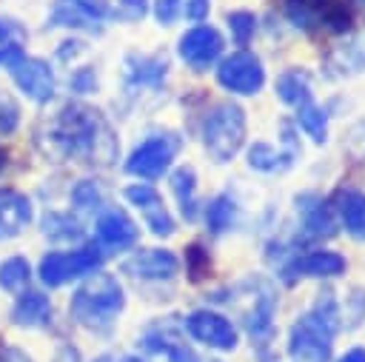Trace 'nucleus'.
I'll return each mask as SVG.
<instances>
[{
    "mask_svg": "<svg viewBox=\"0 0 365 362\" xmlns=\"http://www.w3.org/2000/svg\"><path fill=\"white\" fill-rule=\"evenodd\" d=\"M94 231H97V245L103 251H128L140 239L137 222L123 208H103Z\"/></svg>",
    "mask_w": 365,
    "mask_h": 362,
    "instance_id": "nucleus-19",
    "label": "nucleus"
},
{
    "mask_svg": "<svg viewBox=\"0 0 365 362\" xmlns=\"http://www.w3.org/2000/svg\"><path fill=\"white\" fill-rule=\"evenodd\" d=\"M202 217H205V225H208L211 234H225V231H231V228L237 225L240 205H237V200H234L228 191H222V194H217V197L205 205Z\"/></svg>",
    "mask_w": 365,
    "mask_h": 362,
    "instance_id": "nucleus-29",
    "label": "nucleus"
},
{
    "mask_svg": "<svg viewBox=\"0 0 365 362\" xmlns=\"http://www.w3.org/2000/svg\"><path fill=\"white\" fill-rule=\"evenodd\" d=\"M26 43H29L26 26L14 17H0V66L3 68H11L17 60L26 57Z\"/></svg>",
    "mask_w": 365,
    "mask_h": 362,
    "instance_id": "nucleus-26",
    "label": "nucleus"
},
{
    "mask_svg": "<svg viewBox=\"0 0 365 362\" xmlns=\"http://www.w3.org/2000/svg\"><path fill=\"white\" fill-rule=\"evenodd\" d=\"M217 302L237 308L240 322L251 336V345H257L265 353V348L274 336V316H277V305H279L277 285L262 274H251V276L234 282L231 288H225V296L217 294Z\"/></svg>",
    "mask_w": 365,
    "mask_h": 362,
    "instance_id": "nucleus-2",
    "label": "nucleus"
},
{
    "mask_svg": "<svg viewBox=\"0 0 365 362\" xmlns=\"http://www.w3.org/2000/svg\"><path fill=\"white\" fill-rule=\"evenodd\" d=\"M348 262L342 254L336 251H328V248H311V251H294L291 257H285L279 262V276L294 285L299 279H331V276H339L345 274Z\"/></svg>",
    "mask_w": 365,
    "mask_h": 362,
    "instance_id": "nucleus-12",
    "label": "nucleus"
},
{
    "mask_svg": "<svg viewBox=\"0 0 365 362\" xmlns=\"http://www.w3.org/2000/svg\"><path fill=\"white\" fill-rule=\"evenodd\" d=\"M285 17L308 34L348 31L351 11L342 0H285Z\"/></svg>",
    "mask_w": 365,
    "mask_h": 362,
    "instance_id": "nucleus-7",
    "label": "nucleus"
},
{
    "mask_svg": "<svg viewBox=\"0 0 365 362\" xmlns=\"http://www.w3.org/2000/svg\"><path fill=\"white\" fill-rule=\"evenodd\" d=\"M342 316V328H359L365 319V291L362 288H351V294L345 296V308H339Z\"/></svg>",
    "mask_w": 365,
    "mask_h": 362,
    "instance_id": "nucleus-36",
    "label": "nucleus"
},
{
    "mask_svg": "<svg viewBox=\"0 0 365 362\" xmlns=\"http://www.w3.org/2000/svg\"><path fill=\"white\" fill-rule=\"evenodd\" d=\"M111 20V0H57L48 11V26L103 31V23Z\"/></svg>",
    "mask_w": 365,
    "mask_h": 362,
    "instance_id": "nucleus-13",
    "label": "nucleus"
},
{
    "mask_svg": "<svg viewBox=\"0 0 365 362\" xmlns=\"http://www.w3.org/2000/svg\"><path fill=\"white\" fill-rule=\"evenodd\" d=\"M0 362H31V356L14 345H3L0 348Z\"/></svg>",
    "mask_w": 365,
    "mask_h": 362,
    "instance_id": "nucleus-43",
    "label": "nucleus"
},
{
    "mask_svg": "<svg viewBox=\"0 0 365 362\" xmlns=\"http://www.w3.org/2000/svg\"><path fill=\"white\" fill-rule=\"evenodd\" d=\"M225 23H228L231 40H234L237 46H248V43H251V37H254V31H257V17H254V11H245V9L228 11Z\"/></svg>",
    "mask_w": 365,
    "mask_h": 362,
    "instance_id": "nucleus-35",
    "label": "nucleus"
},
{
    "mask_svg": "<svg viewBox=\"0 0 365 362\" xmlns=\"http://www.w3.org/2000/svg\"><path fill=\"white\" fill-rule=\"evenodd\" d=\"M145 11H148V0H111V17L117 20L134 23V20H143Z\"/></svg>",
    "mask_w": 365,
    "mask_h": 362,
    "instance_id": "nucleus-37",
    "label": "nucleus"
},
{
    "mask_svg": "<svg viewBox=\"0 0 365 362\" xmlns=\"http://www.w3.org/2000/svg\"><path fill=\"white\" fill-rule=\"evenodd\" d=\"M299 157H302V145H299V134L291 125V120L279 123V148L259 140V143L248 145V151H245L248 168H254L259 174H282V171L294 168V162Z\"/></svg>",
    "mask_w": 365,
    "mask_h": 362,
    "instance_id": "nucleus-10",
    "label": "nucleus"
},
{
    "mask_svg": "<svg viewBox=\"0 0 365 362\" xmlns=\"http://www.w3.org/2000/svg\"><path fill=\"white\" fill-rule=\"evenodd\" d=\"M182 11V0H154V17L160 26H171Z\"/></svg>",
    "mask_w": 365,
    "mask_h": 362,
    "instance_id": "nucleus-41",
    "label": "nucleus"
},
{
    "mask_svg": "<svg viewBox=\"0 0 365 362\" xmlns=\"http://www.w3.org/2000/svg\"><path fill=\"white\" fill-rule=\"evenodd\" d=\"M106 259V251L97 245V242H88V245H80L74 251H48L43 259H40V279L43 285L48 288H60L71 279H83L94 271H100Z\"/></svg>",
    "mask_w": 365,
    "mask_h": 362,
    "instance_id": "nucleus-6",
    "label": "nucleus"
},
{
    "mask_svg": "<svg viewBox=\"0 0 365 362\" xmlns=\"http://www.w3.org/2000/svg\"><path fill=\"white\" fill-rule=\"evenodd\" d=\"M180 57L194 68V71H205L208 66H214L222 54V34L214 26H194L188 29L180 43H177Z\"/></svg>",
    "mask_w": 365,
    "mask_h": 362,
    "instance_id": "nucleus-17",
    "label": "nucleus"
},
{
    "mask_svg": "<svg viewBox=\"0 0 365 362\" xmlns=\"http://www.w3.org/2000/svg\"><path fill=\"white\" fill-rule=\"evenodd\" d=\"M123 197L143 214V222L154 237H171L177 231V222H174L168 205L163 202L160 191L151 182H131L123 188Z\"/></svg>",
    "mask_w": 365,
    "mask_h": 362,
    "instance_id": "nucleus-15",
    "label": "nucleus"
},
{
    "mask_svg": "<svg viewBox=\"0 0 365 362\" xmlns=\"http://www.w3.org/2000/svg\"><path fill=\"white\" fill-rule=\"evenodd\" d=\"M120 154V143L117 134L111 128V123L97 111L88 108L83 111V123H80V145H77V157H83L88 165H100L108 168Z\"/></svg>",
    "mask_w": 365,
    "mask_h": 362,
    "instance_id": "nucleus-9",
    "label": "nucleus"
},
{
    "mask_svg": "<svg viewBox=\"0 0 365 362\" xmlns=\"http://www.w3.org/2000/svg\"><path fill=\"white\" fill-rule=\"evenodd\" d=\"M180 145H182V140H180L174 131L151 134V137H145V140L128 154V160H125L123 168H125L131 177H140V180H160V177L171 168V162H174Z\"/></svg>",
    "mask_w": 365,
    "mask_h": 362,
    "instance_id": "nucleus-8",
    "label": "nucleus"
},
{
    "mask_svg": "<svg viewBox=\"0 0 365 362\" xmlns=\"http://www.w3.org/2000/svg\"><path fill=\"white\" fill-rule=\"evenodd\" d=\"M3 165H6V154L0 151V168H3Z\"/></svg>",
    "mask_w": 365,
    "mask_h": 362,
    "instance_id": "nucleus-48",
    "label": "nucleus"
},
{
    "mask_svg": "<svg viewBox=\"0 0 365 362\" xmlns=\"http://www.w3.org/2000/svg\"><path fill=\"white\" fill-rule=\"evenodd\" d=\"M185 331L191 339H197L205 348L214 351H234L237 348V328L234 322L211 308H197L185 316Z\"/></svg>",
    "mask_w": 365,
    "mask_h": 362,
    "instance_id": "nucleus-14",
    "label": "nucleus"
},
{
    "mask_svg": "<svg viewBox=\"0 0 365 362\" xmlns=\"http://www.w3.org/2000/svg\"><path fill=\"white\" fill-rule=\"evenodd\" d=\"M177 271H180V259L168 248H143V251H134L123 262V274L134 279H145V282L174 279Z\"/></svg>",
    "mask_w": 365,
    "mask_h": 362,
    "instance_id": "nucleus-21",
    "label": "nucleus"
},
{
    "mask_svg": "<svg viewBox=\"0 0 365 362\" xmlns=\"http://www.w3.org/2000/svg\"><path fill=\"white\" fill-rule=\"evenodd\" d=\"M171 191L177 197L180 214L191 222L200 214V200H197V171L191 165H180L171 171Z\"/></svg>",
    "mask_w": 365,
    "mask_h": 362,
    "instance_id": "nucleus-27",
    "label": "nucleus"
},
{
    "mask_svg": "<svg viewBox=\"0 0 365 362\" xmlns=\"http://www.w3.org/2000/svg\"><path fill=\"white\" fill-rule=\"evenodd\" d=\"M11 319L20 328H40L51 319V299L43 291H34V288L20 291L14 305H11Z\"/></svg>",
    "mask_w": 365,
    "mask_h": 362,
    "instance_id": "nucleus-24",
    "label": "nucleus"
},
{
    "mask_svg": "<svg viewBox=\"0 0 365 362\" xmlns=\"http://www.w3.org/2000/svg\"><path fill=\"white\" fill-rule=\"evenodd\" d=\"M168 77V57L163 51L154 54H128L123 63L125 91L137 94L143 88H160Z\"/></svg>",
    "mask_w": 365,
    "mask_h": 362,
    "instance_id": "nucleus-20",
    "label": "nucleus"
},
{
    "mask_svg": "<svg viewBox=\"0 0 365 362\" xmlns=\"http://www.w3.org/2000/svg\"><path fill=\"white\" fill-rule=\"evenodd\" d=\"M359 71H365V40L342 43L328 54V74L331 77H351Z\"/></svg>",
    "mask_w": 365,
    "mask_h": 362,
    "instance_id": "nucleus-28",
    "label": "nucleus"
},
{
    "mask_svg": "<svg viewBox=\"0 0 365 362\" xmlns=\"http://www.w3.org/2000/svg\"><path fill=\"white\" fill-rule=\"evenodd\" d=\"M31 268L26 257H9L0 262V288L3 291H23L29 285Z\"/></svg>",
    "mask_w": 365,
    "mask_h": 362,
    "instance_id": "nucleus-34",
    "label": "nucleus"
},
{
    "mask_svg": "<svg viewBox=\"0 0 365 362\" xmlns=\"http://www.w3.org/2000/svg\"><path fill=\"white\" fill-rule=\"evenodd\" d=\"M274 91H277V97H279L285 105H291V108H299V105H305V103L314 100L311 74H308L302 66H291V68H285V71L277 77Z\"/></svg>",
    "mask_w": 365,
    "mask_h": 362,
    "instance_id": "nucleus-25",
    "label": "nucleus"
},
{
    "mask_svg": "<svg viewBox=\"0 0 365 362\" xmlns=\"http://www.w3.org/2000/svg\"><path fill=\"white\" fill-rule=\"evenodd\" d=\"M202 145L214 162H231L245 145V108L234 100L211 105L202 120Z\"/></svg>",
    "mask_w": 365,
    "mask_h": 362,
    "instance_id": "nucleus-4",
    "label": "nucleus"
},
{
    "mask_svg": "<svg viewBox=\"0 0 365 362\" xmlns=\"http://www.w3.org/2000/svg\"><path fill=\"white\" fill-rule=\"evenodd\" d=\"M71 205H74L77 214L91 217V214H100V211H103L106 194H103V188H100L94 180H80V182L71 188Z\"/></svg>",
    "mask_w": 365,
    "mask_h": 362,
    "instance_id": "nucleus-33",
    "label": "nucleus"
},
{
    "mask_svg": "<svg viewBox=\"0 0 365 362\" xmlns=\"http://www.w3.org/2000/svg\"><path fill=\"white\" fill-rule=\"evenodd\" d=\"M125 308V291L114 274L94 271L71 294L68 314L86 331H108Z\"/></svg>",
    "mask_w": 365,
    "mask_h": 362,
    "instance_id": "nucleus-3",
    "label": "nucleus"
},
{
    "mask_svg": "<svg viewBox=\"0 0 365 362\" xmlns=\"http://www.w3.org/2000/svg\"><path fill=\"white\" fill-rule=\"evenodd\" d=\"M68 88L77 91V94H91V91H97V71H94L91 66L77 68V71L68 77Z\"/></svg>",
    "mask_w": 365,
    "mask_h": 362,
    "instance_id": "nucleus-39",
    "label": "nucleus"
},
{
    "mask_svg": "<svg viewBox=\"0 0 365 362\" xmlns=\"http://www.w3.org/2000/svg\"><path fill=\"white\" fill-rule=\"evenodd\" d=\"M182 336H180V328H177V322H171V319H160V322H151L145 331H143V336H140V345H143V351H148V353H165L174 342H180Z\"/></svg>",
    "mask_w": 365,
    "mask_h": 362,
    "instance_id": "nucleus-31",
    "label": "nucleus"
},
{
    "mask_svg": "<svg viewBox=\"0 0 365 362\" xmlns=\"http://www.w3.org/2000/svg\"><path fill=\"white\" fill-rule=\"evenodd\" d=\"M51 362H80V351H77L74 345L63 342V345L57 348V353H54V359H51Z\"/></svg>",
    "mask_w": 365,
    "mask_h": 362,
    "instance_id": "nucleus-44",
    "label": "nucleus"
},
{
    "mask_svg": "<svg viewBox=\"0 0 365 362\" xmlns=\"http://www.w3.org/2000/svg\"><path fill=\"white\" fill-rule=\"evenodd\" d=\"M14 86L34 103H48L57 91V80H54V71L51 66L43 60V57H23L17 60L11 68H9Z\"/></svg>",
    "mask_w": 365,
    "mask_h": 362,
    "instance_id": "nucleus-16",
    "label": "nucleus"
},
{
    "mask_svg": "<svg viewBox=\"0 0 365 362\" xmlns=\"http://www.w3.org/2000/svg\"><path fill=\"white\" fill-rule=\"evenodd\" d=\"M217 83L225 91H231V94L251 97V94H257L265 86L262 60L254 51H248V48H237V51H231L228 57L220 60V66H217Z\"/></svg>",
    "mask_w": 365,
    "mask_h": 362,
    "instance_id": "nucleus-11",
    "label": "nucleus"
},
{
    "mask_svg": "<svg viewBox=\"0 0 365 362\" xmlns=\"http://www.w3.org/2000/svg\"><path fill=\"white\" fill-rule=\"evenodd\" d=\"M117 362H148V359H143L140 353H125V356H120Z\"/></svg>",
    "mask_w": 365,
    "mask_h": 362,
    "instance_id": "nucleus-46",
    "label": "nucleus"
},
{
    "mask_svg": "<svg viewBox=\"0 0 365 362\" xmlns=\"http://www.w3.org/2000/svg\"><path fill=\"white\" fill-rule=\"evenodd\" d=\"M34 217L31 200L14 188H0V239H14Z\"/></svg>",
    "mask_w": 365,
    "mask_h": 362,
    "instance_id": "nucleus-22",
    "label": "nucleus"
},
{
    "mask_svg": "<svg viewBox=\"0 0 365 362\" xmlns=\"http://www.w3.org/2000/svg\"><path fill=\"white\" fill-rule=\"evenodd\" d=\"M40 231H43L48 239H54V242H74V239L83 237L80 219L71 217V214H66V211H48V214H43Z\"/></svg>",
    "mask_w": 365,
    "mask_h": 362,
    "instance_id": "nucleus-30",
    "label": "nucleus"
},
{
    "mask_svg": "<svg viewBox=\"0 0 365 362\" xmlns=\"http://www.w3.org/2000/svg\"><path fill=\"white\" fill-rule=\"evenodd\" d=\"M165 356H168V362H220V359H208V356H200L191 345H185V339H180V342H174L168 351H165Z\"/></svg>",
    "mask_w": 365,
    "mask_h": 362,
    "instance_id": "nucleus-40",
    "label": "nucleus"
},
{
    "mask_svg": "<svg viewBox=\"0 0 365 362\" xmlns=\"http://www.w3.org/2000/svg\"><path fill=\"white\" fill-rule=\"evenodd\" d=\"M297 217H299V239H328L336 231L334 208L319 194H297Z\"/></svg>",
    "mask_w": 365,
    "mask_h": 362,
    "instance_id": "nucleus-18",
    "label": "nucleus"
},
{
    "mask_svg": "<svg viewBox=\"0 0 365 362\" xmlns=\"http://www.w3.org/2000/svg\"><path fill=\"white\" fill-rule=\"evenodd\" d=\"M297 111V125L314 140V143H325L328 140V111L319 105V103H305Z\"/></svg>",
    "mask_w": 365,
    "mask_h": 362,
    "instance_id": "nucleus-32",
    "label": "nucleus"
},
{
    "mask_svg": "<svg viewBox=\"0 0 365 362\" xmlns=\"http://www.w3.org/2000/svg\"><path fill=\"white\" fill-rule=\"evenodd\" d=\"M336 362H365V348H351V351H345Z\"/></svg>",
    "mask_w": 365,
    "mask_h": 362,
    "instance_id": "nucleus-45",
    "label": "nucleus"
},
{
    "mask_svg": "<svg viewBox=\"0 0 365 362\" xmlns=\"http://www.w3.org/2000/svg\"><path fill=\"white\" fill-rule=\"evenodd\" d=\"M17 123H20V105L9 94H0V134H11Z\"/></svg>",
    "mask_w": 365,
    "mask_h": 362,
    "instance_id": "nucleus-38",
    "label": "nucleus"
},
{
    "mask_svg": "<svg viewBox=\"0 0 365 362\" xmlns=\"http://www.w3.org/2000/svg\"><path fill=\"white\" fill-rule=\"evenodd\" d=\"M342 328L339 302L334 291L317 294L314 305L297 316L288 331V356L294 362H331L334 336Z\"/></svg>",
    "mask_w": 365,
    "mask_h": 362,
    "instance_id": "nucleus-1",
    "label": "nucleus"
},
{
    "mask_svg": "<svg viewBox=\"0 0 365 362\" xmlns=\"http://www.w3.org/2000/svg\"><path fill=\"white\" fill-rule=\"evenodd\" d=\"M83 111H86V105L66 103V105H60L54 114L43 117V120L37 123V128H34V143H37V148H40L43 157H48L51 162H66V160L77 157Z\"/></svg>",
    "mask_w": 365,
    "mask_h": 362,
    "instance_id": "nucleus-5",
    "label": "nucleus"
},
{
    "mask_svg": "<svg viewBox=\"0 0 365 362\" xmlns=\"http://www.w3.org/2000/svg\"><path fill=\"white\" fill-rule=\"evenodd\" d=\"M208 9H211L208 0H185V6H182L185 17H188L191 23H202V20L208 17Z\"/></svg>",
    "mask_w": 365,
    "mask_h": 362,
    "instance_id": "nucleus-42",
    "label": "nucleus"
},
{
    "mask_svg": "<svg viewBox=\"0 0 365 362\" xmlns=\"http://www.w3.org/2000/svg\"><path fill=\"white\" fill-rule=\"evenodd\" d=\"M334 214L348 237L365 242V194L356 188H339L334 197Z\"/></svg>",
    "mask_w": 365,
    "mask_h": 362,
    "instance_id": "nucleus-23",
    "label": "nucleus"
},
{
    "mask_svg": "<svg viewBox=\"0 0 365 362\" xmlns=\"http://www.w3.org/2000/svg\"><path fill=\"white\" fill-rule=\"evenodd\" d=\"M91 362H117V359H114L111 353H100V356H97V359H91Z\"/></svg>",
    "mask_w": 365,
    "mask_h": 362,
    "instance_id": "nucleus-47",
    "label": "nucleus"
}]
</instances>
